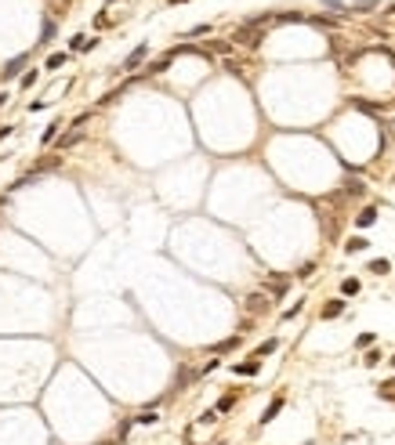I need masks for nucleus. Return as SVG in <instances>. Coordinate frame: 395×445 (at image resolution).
Instances as JSON below:
<instances>
[{
	"label": "nucleus",
	"instance_id": "obj_1",
	"mask_svg": "<svg viewBox=\"0 0 395 445\" xmlns=\"http://www.w3.org/2000/svg\"><path fill=\"white\" fill-rule=\"evenodd\" d=\"M232 373H236V376H257V373H261V358H250V362H236V366H232Z\"/></svg>",
	"mask_w": 395,
	"mask_h": 445
},
{
	"label": "nucleus",
	"instance_id": "obj_2",
	"mask_svg": "<svg viewBox=\"0 0 395 445\" xmlns=\"http://www.w3.org/2000/svg\"><path fill=\"white\" fill-rule=\"evenodd\" d=\"M145 54H149V44H138V48H134V51L124 58V69H138V66L145 62Z\"/></svg>",
	"mask_w": 395,
	"mask_h": 445
},
{
	"label": "nucleus",
	"instance_id": "obj_3",
	"mask_svg": "<svg viewBox=\"0 0 395 445\" xmlns=\"http://www.w3.org/2000/svg\"><path fill=\"white\" fill-rule=\"evenodd\" d=\"M279 412H283V394H276V398L268 402V409L261 412V424H272V420L279 416Z\"/></svg>",
	"mask_w": 395,
	"mask_h": 445
},
{
	"label": "nucleus",
	"instance_id": "obj_4",
	"mask_svg": "<svg viewBox=\"0 0 395 445\" xmlns=\"http://www.w3.org/2000/svg\"><path fill=\"white\" fill-rule=\"evenodd\" d=\"M22 66H26V54L11 58V62L4 66V80H15V76H22Z\"/></svg>",
	"mask_w": 395,
	"mask_h": 445
},
{
	"label": "nucleus",
	"instance_id": "obj_5",
	"mask_svg": "<svg viewBox=\"0 0 395 445\" xmlns=\"http://www.w3.org/2000/svg\"><path fill=\"white\" fill-rule=\"evenodd\" d=\"M373 221H377V210H373V206H362V210L355 214V224H359V228H370Z\"/></svg>",
	"mask_w": 395,
	"mask_h": 445
},
{
	"label": "nucleus",
	"instance_id": "obj_6",
	"mask_svg": "<svg viewBox=\"0 0 395 445\" xmlns=\"http://www.w3.org/2000/svg\"><path fill=\"white\" fill-rule=\"evenodd\" d=\"M236 348H239V333H236V336H225V340L214 344L210 351H214V355H225V351H236Z\"/></svg>",
	"mask_w": 395,
	"mask_h": 445
},
{
	"label": "nucleus",
	"instance_id": "obj_7",
	"mask_svg": "<svg viewBox=\"0 0 395 445\" xmlns=\"http://www.w3.org/2000/svg\"><path fill=\"white\" fill-rule=\"evenodd\" d=\"M265 308H268V297H265V294L247 297V312H254V315H257V312H265Z\"/></svg>",
	"mask_w": 395,
	"mask_h": 445
},
{
	"label": "nucleus",
	"instance_id": "obj_8",
	"mask_svg": "<svg viewBox=\"0 0 395 445\" xmlns=\"http://www.w3.org/2000/svg\"><path fill=\"white\" fill-rule=\"evenodd\" d=\"M276 348H279V340H276V336H268L265 344H257V348H254V358H265V355H272Z\"/></svg>",
	"mask_w": 395,
	"mask_h": 445
},
{
	"label": "nucleus",
	"instance_id": "obj_9",
	"mask_svg": "<svg viewBox=\"0 0 395 445\" xmlns=\"http://www.w3.org/2000/svg\"><path fill=\"white\" fill-rule=\"evenodd\" d=\"M344 312V300H326L323 304V318H337Z\"/></svg>",
	"mask_w": 395,
	"mask_h": 445
},
{
	"label": "nucleus",
	"instance_id": "obj_10",
	"mask_svg": "<svg viewBox=\"0 0 395 445\" xmlns=\"http://www.w3.org/2000/svg\"><path fill=\"white\" fill-rule=\"evenodd\" d=\"M366 246H370V239H362V236H352V239L344 242V250H348V254H359V250H366Z\"/></svg>",
	"mask_w": 395,
	"mask_h": 445
},
{
	"label": "nucleus",
	"instance_id": "obj_11",
	"mask_svg": "<svg viewBox=\"0 0 395 445\" xmlns=\"http://www.w3.org/2000/svg\"><path fill=\"white\" fill-rule=\"evenodd\" d=\"M95 44H98V40H87L84 33H77V36H73V44H69V48H73V51H87V48H95Z\"/></svg>",
	"mask_w": 395,
	"mask_h": 445
},
{
	"label": "nucleus",
	"instance_id": "obj_12",
	"mask_svg": "<svg viewBox=\"0 0 395 445\" xmlns=\"http://www.w3.org/2000/svg\"><path fill=\"white\" fill-rule=\"evenodd\" d=\"M341 294H344V297H355V294H359V279H352V275H348V279L341 282Z\"/></svg>",
	"mask_w": 395,
	"mask_h": 445
},
{
	"label": "nucleus",
	"instance_id": "obj_13",
	"mask_svg": "<svg viewBox=\"0 0 395 445\" xmlns=\"http://www.w3.org/2000/svg\"><path fill=\"white\" fill-rule=\"evenodd\" d=\"M134 420H138V424H145V427H153V424H156L160 416H156V409H142V412H138V416H134Z\"/></svg>",
	"mask_w": 395,
	"mask_h": 445
},
{
	"label": "nucleus",
	"instance_id": "obj_14",
	"mask_svg": "<svg viewBox=\"0 0 395 445\" xmlns=\"http://www.w3.org/2000/svg\"><path fill=\"white\" fill-rule=\"evenodd\" d=\"M381 4V0H352V4H348V11H370V8H377Z\"/></svg>",
	"mask_w": 395,
	"mask_h": 445
},
{
	"label": "nucleus",
	"instance_id": "obj_15",
	"mask_svg": "<svg viewBox=\"0 0 395 445\" xmlns=\"http://www.w3.org/2000/svg\"><path fill=\"white\" fill-rule=\"evenodd\" d=\"M370 272L373 275H384V272H391V264H388L384 257H377V260H370Z\"/></svg>",
	"mask_w": 395,
	"mask_h": 445
},
{
	"label": "nucleus",
	"instance_id": "obj_16",
	"mask_svg": "<svg viewBox=\"0 0 395 445\" xmlns=\"http://www.w3.org/2000/svg\"><path fill=\"white\" fill-rule=\"evenodd\" d=\"M232 406H236V394H225V398H218V406H214V409H218V412H229Z\"/></svg>",
	"mask_w": 395,
	"mask_h": 445
},
{
	"label": "nucleus",
	"instance_id": "obj_17",
	"mask_svg": "<svg viewBox=\"0 0 395 445\" xmlns=\"http://www.w3.org/2000/svg\"><path fill=\"white\" fill-rule=\"evenodd\" d=\"M80 142V130H73V134H66L62 142H58V148H69V145H77Z\"/></svg>",
	"mask_w": 395,
	"mask_h": 445
},
{
	"label": "nucleus",
	"instance_id": "obj_18",
	"mask_svg": "<svg viewBox=\"0 0 395 445\" xmlns=\"http://www.w3.org/2000/svg\"><path fill=\"white\" fill-rule=\"evenodd\" d=\"M62 66H66V51H62V54H51V58H48V69H62Z\"/></svg>",
	"mask_w": 395,
	"mask_h": 445
},
{
	"label": "nucleus",
	"instance_id": "obj_19",
	"mask_svg": "<svg viewBox=\"0 0 395 445\" xmlns=\"http://www.w3.org/2000/svg\"><path fill=\"white\" fill-rule=\"evenodd\" d=\"M37 76H40L37 69H29V72H22V87H33V84H37Z\"/></svg>",
	"mask_w": 395,
	"mask_h": 445
},
{
	"label": "nucleus",
	"instance_id": "obj_20",
	"mask_svg": "<svg viewBox=\"0 0 395 445\" xmlns=\"http://www.w3.org/2000/svg\"><path fill=\"white\" fill-rule=\"evenodd\" d=\"M373 344V333H359L355 336V348H370Z\"/></svg>",
	"mask_w": 395,
	"mask_h": 445
},
{
	"label": "nucleus",
	"instance_id": "obj_21",
	"mask_svg": "<svg viewBox=\"0 0 395 445\" xmlns=\"http://www.w3.org/2000/svg\"><path fill=\"white\" fill-rule=\"evenodd\" d=\"M58 127H62V124H51L48 130H44V145H51V142H55V134H58Z\"/></svg>",
	"mask_w": 395,
	"mask_h": 445
},
{
	"label": "nucleus",
	"instance_id": "obj_22",
	"mask_svg": "<svg viewBox=\"0 0 395 445\" xmlns=\"http://www.w3.org/2000/svg\"><path fill=\"white\" fill-rule=\"evenodd\" d=\"M301 308H305V300H297V304H290V308H286V312H283V318H294V315H297Z\"/></svg>",
	"mask_w": 395,
	"mask_h": 445
},
{
	"label": "nucleus",
	"instance_id": "obj_23",
	"mask_svg": "<svg viewBox=\"0 0 395 445\" xmlns=\"http://www.w3.org/2000/svg\"><path fill=\"white\" fill-rule=\"evenodd\" d=\"M362 362H366V366H377V362H381V351H366V358H362Z\"/></svg>",
	"mask_w": 395,
	"mask_h": 445
},
{
	"label": "nucleus",
	"instance_id": "obj_24",
	"mask_svg": "<svg viewBox=\"0 0 395 445\" xmlns=\"http://www.w3.org/2000/svg\"><path fill=\"white\" fill-rule=\"evenodd\" d=\"M214 420H218V409H207L203 416H200V424H214Z\"/></svg>",
	"mask_w": 395,
	"mask_h": 445
},
{
	"label": "nucleus",
	"instance_id": "obj_25",
	"mask_svg": "<svg viewBox=\"0 0 395 445\" xmlns=\"http://www.w3.org/2000/svg\"><path fill=\"white\" fill-rule=\"evenodd\" d=\"M323 4H326L330 11H348V4H341V0H323Z\"/></svg>",
	"mask_w": 395,
	"mask_h": 445
},
{
	"label": "nucleus",
	"instance_id": "obj_26",
	"mask_svg": "<svg viewBox=\"0 0 395 445\" xmlns=\"http://www.w3.org/2000/svg\"><path fill=\"white\" fill-rule=\"evenodd\" d=\"M297 275H301V279H308V275H315V264H312V260H308V264H301V272H297Z\"/></svg>",
	"mask_w": 395,
	"mask_h": 445
},
{
	"label": "nucleus",
	"instance_id": "obj_27",
	"mask_svg": "<svg viewBox=\"0 0 395 445\" xmlns=\"http://www.w3.org/2000/svg\"><path fill=\"white\" fill-rule=\"evenodd\" d=\"M203 33H210V26H192L189 29V36H203Z\"/></svg>",
	"mask_w": 395,
	"mask_h": 445
},
{
	"label": "nucleus",
	"instance_id": "obj_28",
	"mask_svg": "<svg viewBox=\"0 0 395 445\" xmlns=\"http://www.w3.org/2000/svg\"><path fill=\"white\" fill-rule=\"evenodd\" d=\"M11 130H15V127H4V130H0V142H4V138H8Z\"/></svg>",
	"mask_w": 395,
	"mask_h": 445
},
{
	"label": "nucleus",
	"instance_id": "obj_29",
	"mask_svg": "<svg viewBox=\"0 0 395 445\" xmlns=\"http://www.w3.org/2000/svg\"><path fill=\"white\" fill-rule=\"evenodd\" d=\"M388 14H395V0H391V4H388Z\"/></svg>",
	"mask_w": 395,
	"mask_h": 445
},
{
	"label": "nucleus",
	"instance_id": "obj_30",
	"mask_svg": "<svg viewBox=\"0 0 395 445\" xmlns=\"http://www.w3.org/2000/svg\"><path fill=\"white\" fill-rule=\"evenodd\" d=\"M391 370H395V355H391Z\"/></svg>",
	"mask_w": 395,
	"mask_h": 445
},
{
	"label": "nucleus",
	"instance_id": "obj_31",
	"mask_svg": "<svg viewBox=\"0 0 395 445\" xmlns=\"http://www.w3.org/2000/svg\"><path fill=\"white\" fill-rule=\"evenodd\" d=\"M171 4H181V0H171Z\"/></svg>",
	"mask_w": 395,
	"mask_h": 445
}]
</instances>
